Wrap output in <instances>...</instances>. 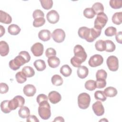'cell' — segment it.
Segmentation results:
<instances>
[{"mask_svg": "<svg viewBox=\"0 0 122 122\" xmlns=\"http://www.w3.org/2000/svg\"><path fill=\"white\" fill-rule=\"evenodd\" d=\"M38 107V113L41 118L48 120L51 116V107L48 101H43L40 103Z\"/></svg>", "mask_w": 122, "mask_h": 122, "instance_id": "1", "label": "cell"}, {"mask_svg": "<svg viewBox=\"0 0 122 122\" xmlns=\"http://www.w3.org/2000/svg\"><path fill=\"white\" fill-rule=\"evenodd\" d=\"M91 102V97L89 94L86 92H83L80 94L78 97V104L80 108L81 109H86L90 105Z\"/></svg>", "mask_w": 122, "mask_h": 122, "instance_id": "2", "label": "cell"}, {"mask_svg": "<svg viewBox=\"0 0 122 122\" xmlns=\"http://www.w3.org/2000/svg\"><path fill=\"white\" fill-rule=\"evenodd\" d=\"M108 20V17L104 12H101L98 14L94 20V28L97 30H102V29L105 26Z\"/></svg>", "mask_w": 122, "mask_h": 122, "instance_id": "3", "label": "cell"}, {"mask_svg": "<svg viewBox=\"0 0 122 122\" xmlns=\"http://www.w3.org/2000/svg\"><path fill=\"white\" fill-rule=\"evenodd\" d=\"M25 103L24 98L20 95L14 97L11 100L9 101V107L11 111L16 110L18 107H22Z\"/></svg>", "mask_w": 122, "mask_h": 122, "instance_id": "4", "label": "cell"}, {"mask_svg": "<svg viewBox=\"0 0 122 122\" xmlns=\"http://www.w3.org/2000/svg\"><path fill=\"white\" fill-rule=\"evenodd\" d=\"M26 63H27V61L21 55H19L15 57L14 59L10 60L9 62V65L10 69L13 71H16Z\"/></svg>", "mask_w": 122, "mask_h": 122, "instance_id": "5", "label": "cell"}, {"mask_svg": "<svg viewBox=\"0 0 122 122\" xmlns=\"http://www.w3.org/2000/svg\"><path fill=\"white\" fill-rule=\"evenodd\" d=\"M75 58L83 62L86 60L87 55L84 49L81 45H76L75 46L73 50Z\"/></svg>", "mask_w": 122, "mask_h": 122, "instance_id": "6", "label": "cell"}, {"mask_svg": "<svg viewBox=\"0 0 122 122\" xmlns=\"http://www.w3.org/2000/svg\"><path fill=\"white\" fill-rule=\"evenodd\" d=\"M106 63L109 70L111 71H115L118 70L119 68V61L116 56L113 55L110 56L107 59Z\"/></svg>", "mask_w": 122, "mask_h": 122, "instance_id": "7", "label": "cell"}, {"mask_svg": "<svg viewBox=\"0 0 122 122\" xmlns=\"http://www.w3.org/2000/svg\"><path fill=\"white\" fill-rule=\"evenodd\" d=\"M51 36L56 42L61 43L64 41L65 38V33L61 29H56L52 32Z\"/></svg>", "mask_w": 122, "mask_h": 122, "instance_id": "8", "label": "cell"}, {"mask_svg": "<svg viewBox=\"0 0 122 122\" xmlns=\"http://www.w3.org/2000/svg\"><path fill=\"white\" fill-rule=\"evenodd\" d=\"M103 59L102 55L100 54H95L91 57L88 64L92 67H96L102 64Z\"/></svg>", "mask_w": 122, "mask_h": 122, "instance_id": "9", "label": "cell"}, {"mask_svg": "<svg viewBox=\"0 0 122 122\" xmlns=\"http://www.w3.org/2000/svg\"><path fill=\"white\" fill-rule=\"evenodd\" d=\"M30 50L34 56L39 57L41 56L43 53L44 47L41 43L36 42L32 45Z\"/></svg>", "mask_w": 122, "mask_h": 122, "instance_id": "10", "label": "cell"}, {"mask_svg": "<svg viewBox=\"0 0 122 122\" xmlns=\"http://www.w3.org/2000/svg\"><path fill=\"white\" fill-rule=\"evenodd\" d=\"M48 21L51 24H55L59 20V14L55 10H51L46 15Z\"/></svg>", "mask_w": 122, "mask_h": 122, "instance_id": "11", "label": "cell"}, {"mask_svg": "<svg viewBox=\"0 0 122 122\" xmlns=\"http://www.w3.org/2000/svg\"><path fill=\"white\" fill-rule=\"evenodd\" d=\"M92 110L97 116H100L104 113V108L102 103L100 101H97L92 104Z\"/></svg>", "mask_w": 122, "mask_h": 122, "instance_id": "12", "label": "cell"}, {"mask_svg": "<svg viewBox=\"0 0 122 122\" xmlns=\"http://www.w3.org/2000/svg\"><path fill=\"white\" fill-rule=\"evenodd\" d=\"M78 34L81 38L85 39L88 42L90 37V28L86 27H80L78 30Z\"/></svg>", "mask_w": 122, "mask_h": 122, "instance_id": "13", "label": "cell"}, {"mask_svg": "<svg viewBox=\"0 0 122 122\" xmlns=\"http://www.w3.org/2000/svg\"><path fill=\"white\" fill-rule=\"evenodd\" d=\"M48 99L52 104H56L61 101V96L58 92L51 91L48 94Z\"/></svg>", "mask_w": 122, "mask_h": 122, "instance_id": "14", "label": "cell"}, {"mask_svg": "<svg viewBox=\"0 0 122 122\" xmlns=\"http://www.w3.org/2000/svg\"><path fill=\"white\" fill-rule=\"evenodd\" d=\"M24 94L28 97H32L36 92L35 87L32 84L26 85L23 89Z\"/></svg>", "mask_w": 122, "mask_h": 122, "instance_id": "15", "label": "cell"}, {"mask_svg": "<svg viewBox=\"0 0 122 122\" xmlns=\"http://www.w3.org/2000/svg\"><path fill=\"white\" fill-rule=\"evenodd\" d=\"M51 35V31L48 30H42L38 33L39 38L43 41H47L50 40Z\"/></svg>", "mask_w": 122, "mask_h": 122, "instance_id": "16", "label": "cell"}, {"mask_svg": "<svg viewBox=\"0 0 122 122\" xmlns=\"http://www.w3.org/2000/svg\"><path fill=\"white\" fill-rule=\"evenodd\" d=\"M0 21L4 24H10L12 21V18L8 13L0 10Z\"/></svg>", "mask_w": 122, "mask_h": 122, "instance_id": "17", "label": "cell"}, {"mask_svg": "<svg viewBox=\"0 0 122 122\" xmlns=\"http://www.w3.org/2000/svg\"><path fill=\"white\" fill-rule=\"evenodd\" d=\"M102 30H97L94 28H90V37L88 42H92L96 38L99 37L101 34Z\"/></svg>", "mask_w": 122, "mask_h": 122, "instance_id": "18", "label": "cell"}, {"mask_svg": "<svg viewBox=\"0 0 122 122\" xmlns=\"http://www.w3.org/2000/svg\"><path fill=\"white\" fill-rule=\"evenodd\" d=\"M89 70L85 66H81L78 68L77 71L78 76L81 79L85 78L88 75Z\"/></svg>", "mask_w": 122, "mask_h": 122, "instance_id": "19", "label": "cell"}, {"mask_svg": "<svg viewBox=\"0 0 122 122\" xmlns=\"http://www.w3.org/2000/svg\"><path fill=\"white\" fill-rule=\"evenodd\" d=\"M9 52V46L5 41H0V54L1 56H5Z\"/></svg>", "mask_w": 122, "mask_h": 122, "instance_id": "20", "label": "cell"}, {"mask_svg": "<svg viewBox=\"0 0 122 122\" xmlns=\"http://www.w3.org/2000/svg\"><path fill=\"white\" fill-rule=\"evenodd\" d=\"M47 61L49 66L52 68H55L58 67L60 64L59 58L56 56H52L49 58Z\"/></svg>", "mask_w": 122, "mask_h": 122, "instance_id": "21", "label": "cell"}, {"mask_svg": "<svg viewBox=\"0 0 122 122\" xmlns=\"http://www.w3.org/2000/svg\"><path fill=\"white\" fill-rule=\"evenodd\" d=\"M33 65L38 71H43L46 67L45 61L41 59L36 60L33 63Z\"/></svg>", "mask_w": 122, "mask_h": 122, "instance_id": "22", "label": "cell"}, {"mask_svg": "<svg viewBox=\"0 0 122 122\" xmlns=\"http://www.w3.org/2000/svg\"><path fill=\"white\" fill-rule=\"evenodd\" d=\"M105 95L109 97H113L117 94V90L113 87H108L103 91Z\"/></svg>", "mask_w": 122, "mask_h": 122, "instance_id": "23", "label": "cell"}, {"mask_svg": "<svg viewBox=\"0 0 122 122\" xmlns=\"http://www.w3.org/2000/svg\"><path fill=\"white\" fill-rule=\"evenodd\" d=\"M19 116L23 119L28 118L30 114V111L27 106H22L18 111Z\"/></svg>", "mask_w": 122, "mask_h": 122, "instance_id": "24", "label": "cell"}, {"mask_svg": "<svg viewBox=\"0 0 122 122\" xmlns=\"http://www.w3.org/2000/svg\"><path fill=\"white\" fill-rule=\"evenodd\" d=\"M60 73L64 77L70 76L72 72L71 68L67 64H65L61 67L60 70Z\"/></svg>", "mask_w": 122, "mask_h": 122, "instance_id": "25", "label": "cell"}, {"mask_svg": "<svg viewBox=\"0 0 122 122\" xmlns=\"http://www.w3.org/2000/svg\"><path fill=\"white\" fill-rule=\"evenodd\" d=\"M21 29L19 26L16 24H12L10 25L8 28V32L12 35H18Z\"/></svg>", "mask_w": 122, "mask_h": 122, "instance_id": "26", "label": "cell"}, {"mask_svg": "<svg viewBox=\"0 0 122 122\" xmlns=\"http://www.w3.org/2000/svg\"><path fill=\"white\" fill-rule=\"evenodd\" d=\"M22 71L28 78L32 77L35 74V71L34 69L32 67L29 66H24L22 69Z\"/></svg>", "mask_w": 122, "mask_h": 122, "instance_id": "27", "label": "cell"}, {"mask_svg": "<svg viewBox=\"0 0 122 122\" xmlns=\"http://www.w3.org/2000/svg\"><path fill=\"white\" fill-rule=\"evenodd\" d=\"M112 21L114 24L116 25H120L122 22V12H115L112 15Z\"/></svg>", "mask_w": 122, "mask_h": 122, "instance_id": "28", "label": "cell"}, {"mask_svg": "<svg viewBox=\"0 0 122 122\" xmlns=\"http://www.w3.org/2000/svg\"><path fill=\"white\" fill-rule=\"evenodd\" d=\"M51 81L52 84L57 86H61L63 83V79L62 77L58 74L54 75L51 77Z\"/></svg>", "mask_w": 122, "mask_h": 122, "instance_id": "29", "label": "cell"}, {"mask_svg": "<svg viewBox=\"0 0 122 122\" xmlns=\"http://www.w3.org/2000/svg\"><path fill=\"white\" fill-rule=\"evenodd\" d=\"M92 8L97 15L100 13L103 12L104 11V7L102 4L99 2L94 3Z\"/></svg>", "mask_w": 122, "mask_h": 122, "instance_id": "30", "label": "cell"}, {"mask_svg": "<svg viewBox=\"0 0 122 122\" xmlns=\"http://www.w3.org/2000/svg\"><path fill=\"white\" fill-rule=\"evenodd\" d=\"M105 51L107 52H113L116 48L115 44L112 41L107 40L105 41Z\"/></svg>", "mask_w": 122, "mask_h": 122, "instance_id": "31", "label": "cell"}, {"mask_svg": "<svg viewBox=\"0 0 122 122\" xmlns=\"http://www.w3.org/2000/svg\"><path fill=\"white\" fill-rule=\"evenodd\" d=\"M84 86L86 89L90 91H92L97 88L96 81L92 80H89L86 81Z\"/></svg>", "mask_w": 122, "mask_h": 122, "instance_id": "32", "label": "cell"}, {"mask_svg": "<svg viewBox=\"0 0 122 122\" xmlns=\"http://www.w3.org/2000/svg\"><path fill=\"white\" fill-rule=\"evenodd\" d=\"M9 100H5L0 103V108L2 112L5 113H10L11 111L9 107Z\"/></svg>", "mask_w": 122, "mask_h": 122, "instance_id": "33", "label": "cell"}, {"mask_svg": "<svg viewBox=\"0 0 122 122\" xmlns=\"http://www.w3.org/2000/svg\"><path fill=\"white\" fill-rule=\"evenodd\" d=\"M17 81L19 83H23L27 80V77L22 71H19L15 75Z\"/></svg>", "mask_w": 122, "mask_h": 122, "instance_id": "34", "label": "cell"}, {"mask_svg": "<svg viewBox=\"0 0 122 122\" xmlns=\"http://www.w3.org/2000/svg\"><path fill=\"white\" fill-rule=\"evenodd\" d=\"M95 47L97 51H103L105 50V41L99 40L97 41L95 44Z\"/></svg>", "mask_w": 122, "mask_h": 122, "instance_id": "35", "label": "cell"}, {"mask_svg": "<svg viewBox=\"0 0 122 122\" xmlns=\"http://www.w3.org/2000/svg\"><path fill=\"white\" fill-rule=\"evenodd\" d=\"M83 14L84 16L88 19H92L96 15L95 13L91 8H86L83 10Z\"/></svg>", "mask_w": 122, "mask_h": 122, "instance_id": "36", "label": "cell"}, {"mask_svg": "<svg viewBox=\"0 0 122 122\" xmlns=\"http://www.w3.org/2000/svg\"><path fill=\"white\" fill-rule=\"evenodd\" d=\"M40 1L42 7L45 10H49L52 7L53 1L52 0H40Z\"/></svg>", "mask_w": 122, "mask_h": 122, "instance_id": "37", "label": "cell"}, {"mask_svg": "<svg viewBox=\"0 0 122 122\" xmlns=\"http://www.w3.org/2000/svg\"><path fill=\"white\" fill-rule=\"evenodd\" d=\"M116 28L113 26H110L107 28L104 31L105 35L108 37H112L115 35L116 34Z\"/></svg>", "mask_w": 122, "mask_h": 122, "instance_id": "38", "label": "cell"}, {"mask_svg": "<svg viewBox=\"0 0 122 122\" xmlns=\"http://www.w3.org/2000/svg\"><path fill=\"white\" fill-rule=\"evenodd\" d=\"M109 4L112 9H120L122 6V1L120 0H111L109 1Z\"/></svg>", "mask_w": 122, "mask_h": 122, "instance_id": "39", "label": "cell"}, {"mask_svg": "<svg viewBox=\"0 0 122 122\" xmlns=\"http://www.w3.org/2000/svg\"><path fill=\"white\" fill-rule=\"evenodd\" d=\"M94 98L96 100L104 102L106 100V96L102 91H97L94 93Z\"/></svg>", "mask_w": 122, "mask_h": 122, "instance_id": "40", "label": "cell"}, {"mask_svg": "<svg viewBox=\"0 0 122 122\" xmlns=\"http://www.w3.org/2000/svg\"><path fill=\"white\" fill-rule=\"evenodd\" d=\"M107 76V73L106 71L103 69L99 70L96 72V80L97 79L106 80Z\"/></svg>", "mask_w": 122, "mask_h": 122, "instance_id": "41", "label": "cell"}, {"mask_svg": "<svg viewBox=\"0 0 122 122\" xmlns=\"http://www.w3.org/2000/svg\"><path fill=\"white\" fill-rule=\"evenodd\" d=\"M45 23V19L44 18H38L34 20L33 26L34 27H40L43 25Z\"/></svg>", "mask_w": 122, "mask_h": 122, "instance_id": "42", "label": "cell"}, {"mask_svg": "<svg viewBox=\"0 0 122 122\" xmlns=\"http://www.w3.org/2000/svg\"><path fill=\"white\" fill-rule=\"evenodd\" d=\"M45 55L48 58L56 55V51L55 50L52 48H48L45 51Z\"/></svg>", "mask_w": 122, "mask_h": 122, "instance_id": "43", "label": "cell"}, {"mask_svg": "<svg viewBox=\"0 0 122 122\" xmlns=\"http://www.w3.org/2000/svg\"><path fill=\"white\" fill-rule=\"evenodd\" d=\"M32 16L34 19L38 18H44V14L42 11L41 10L37 9L35 10L32 14Z\"/></svg>", "mask_w": 122, "mask_h": 122, "instance_id": "44", "label": "cell"}, {"mask_svg": "<svg viewBox=\"0 0 122 122\" xmlns=\"http://www.w3.org/2000/svg\"><path fill=\"white\" fill-rule=\"evenodd\" d=\"M71 63L74 67L79 68L81 66V65L82 62L80 60L75 58V56H73L71 59Z\"/></svg>", "mask_w": 122, "mask_h": 122, "instance_id": "45", "label": "cell"}, {"mask_svg": "<svg viewBox=\"0 0 122 122\" xmlns=\"http://www.w3.org/2000/svg\"><path fill=\"white\" fill-rule=\"evenodd\" d=\"M96 87L98 89H102L104 88L106 85L105 80L103 79H97L96 81Z\"/></svg>", "mask_w": 122, "mask_h": 122, "instance_id": "46", "label": "cell"}, {"mask_svg": "<svg viewBox=\"0 0 122 122\" xmlns=\"http://www.w3.org/2000/svg\"><path fill=\"white\" fill-rule=\"evenodd\" d=\"M9 91L8 85L3 82H1L0 83V93L1 94H4L7 93Z\"/></svg>", "mask_w": 122, "mask_h": 122, "instance_id": "47", "label": "cell"}, {"mask_svg": "<svg viewBox=\"0 0 122 122\" xmlns=\"http://www.w3.org/2000/svg\"><path fill=\"white\" fill-rule=\"evenodd\" d=\"M37 102L38 104H40L43 101H48V98L47 96L44 94H40L38 95L36 98Z\"/></svg>", "mask_w": 122, "mask_h": 122, "instance_id": "48", "label": "cell"}, {"mask_svg": "<svg viewBox=\"0 0 122 122\" xmlns=\"http://www.w3.org/2000/svg\"><path fill=\"white\" fill-rule=\"evenodd\" d=\"M19 55H21L22 57H23V58L27 61V63L29 62L30 60V56L29 52L27 51H21L19 53Z\"/></svg>", "mask_w": 122, "mask_h": 122, "instance_id": "49", "label": "cell"}, {"mask_svg": "<svg viewBox=\"0 0 122 122\" xmlns=\"http://www.w3.org/2000/svg\"><path fill=\"white\" fill-rule=\"evenodd\" d=\"M26 121L27 122H39V120L35 115H30L27 118Z\"/></svg>", "mask_w": 122, "mask_h": 122, "instance_id": "50", "label": "cell"}, {"mask_svg": "<svg viewBox=\"0 0 122 122\" xmlns=\"http://www.w3.org/2000/svg\"><path fill=\"white\" fill-rule=\"evenodd\" d=\"M115 39L117 42L122 44V31H119L115 35Z\"/></svg>", "mask_w": 122, "mask_h": 122, "instance_id": "51", "label": "cell"}, {"mask_svg": "<svg viewBox=\"0 0 122 122\" xmlns=\"http://www.w3.org/2000/svg\"><path fill=\"white\" fill-rule=\"evenodd\" d=\"M53 122H64V120L62 117L58 116L55 118Z\"/></svg>", "mask_w": 122, "mask_h": 122, "instance_id": "52", "label": "cell"}, {"mask_svg": "<svg viewBox=\"0 0 122 122\" xmlns=\"http://www.w3.org/2000/svg\"><path fill=\"white\" fill-rule=\"evenodd\" d=\"M0 37H2L4 34V33L5 32V28L2 25H0Z\"/></svg>", "mask_w": 122, "mask_h": 122, "instance_id": "53", "label": "cell"}]
</instances>
